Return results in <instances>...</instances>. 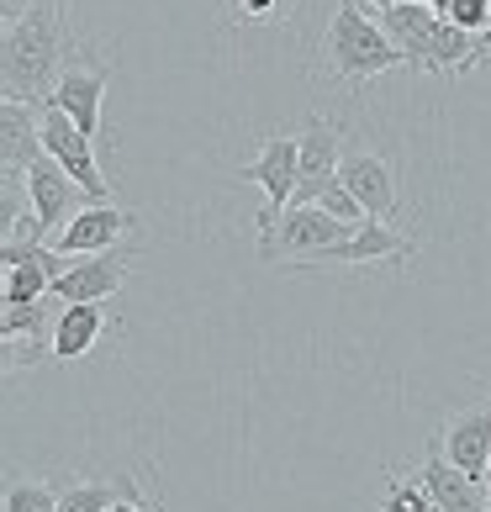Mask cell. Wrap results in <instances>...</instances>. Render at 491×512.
Masks as SVG:
<instances>
[{
    "mask_svg": "<svg viewBox=\"0 0 491 512\" xmlns=\"http://www.w3.org/2000/svg\"><path fill=\"white\" fill-rule=\"evenodd\" d=\"M74 37H69V0H32L16 11L0 37V90L6 101L43 106L64 74Z\"/></svg>",
    "mask_w": 491,
    "mask_h": 512,
    "instance_id": "1",
    "label": "cell"
},
{
    "mask_svg": "<svg viewBox=\"0 0 491 512\" xmlns=\"http://www.w3.org/2000/svg\"><path fill=\"white\" fill-rule=\"evenodd\" d=\"M407 53L391 43V32L381 27V16H370L365 6L354 0H338L323 37H317V53H312V80L328 85V90H360L381 74L402 69Z\"/></svg>",
    "mask_w": 491,
    "mask_h": 512,
    "instance_id": "2",
    "label": "cell"
},
{
    "mask_svg": "<svg viewBox=\"0 0 491 512\" xmlns=\"http://www.w3.org/2000/svg\"><path fill=\"white\" fill-rule=\"evenodd\" d=\"M381 27L391 32V43L407 53V64L423 69V74H449V80H460V74H470L476 64L491 59V48L476 32L455 27L449 16L433 11L428 0H396L381 16Z\"/></svg>",
    "mask_w": 491,
    "mask_h": 512,
    "instance_id": "3",
    "label": "cell"
},
{
    "mask_svg": "<svg viewBox=\"0 0 491 512\" xmlns=\"http://www.w3.org/2000/svg\"><path fill=\"white\" fill-rule=\"evenodd\" d=\"M106 90H111V59L96 48H85V43H74L69 48V59H64V74H59V85H53V106L69 111V122L85 132V138H96L106 143L111 132L101 122V106H106Z\"/></svg>",
    "mask_w": 491,
    "mask_h": 512,
    "instance_id": "4",
    "label": "cell"
},
{
    "mask_svg": "<svg viewBox=\"0 0 491 512\" xmlns=\"http://www.w3.org/2000/svg\"><path fill=\"white\" fill-rule=\"evenodd\" d=\"M360 222H344V217H333L328 206H317V201H291L286 206V217H280L270 233H259L254 243V254L264 264H291V259H312L317 249H328V243L338 238H349Z\"/></svg>",
    "mask_w": 491,
    "mask_h": 512,
    "instance_id": "5",
    "label": "cell"
},
{
    "mask_svg": "<svg viewBox=\"0 0 491 512\" xmlns=\"http://www.w3.org/2000/svg\"><path fill=\"white\" fill-rule=\"evenodd\" d=\"M238 180H249L264 191V206L254 217V233H270V227L286 217V206L296 201V185H301V143L291 132H275V138H264V148L238 164Z\"/></svg>",
    "mask_w": 491,
    "mask_h": 512,
    "instance_id": "6",
    "label": "cell"
},
{
    "mask_svg": "<svg viewBox=\"0 0 491 512\" xmlns=\"http://www.w3.org/2000/svg\"><path fill=\"white\" fill-rule=\"evenodd\" d=\"M412 254H418V238L396 233V227L381 222V217H365L349 238H338V243H328V249H317L312 259L280 264V270H333V264H391V270H407Z\"/></svg>",
    "mask_w": 491,
    "mask_h": 512,
    "instance_id": "7",
    "label": "cell"
},
{
    "mask_svg": "<svg viewBox=\"0 0 491 512\" xmlns=\"http://www.w3.org/2000/svg\"><path fill=\"white\" fill-rule=\"evenodd\" d=\"M43 154L59 159L69 175L80 180V191L90 201H111V185H106L101 159H96V138H85V132L69 122V111H59L53 101H43Z\"/></svg>",
    "mask_w": 491,
    "mask_h": 512,
    "instance_id": "8",
    "label": "cell"
},
{
    "mask_svg": "<svg viewBox=\"0 0 491 512\" xmlns=\"http://www.w3.org/2000/svg\"><path fill=\"white\" fill-rule=\"evenodd\" d=\"M338 180L349 185V191H354V201H360L370 217L391 222L396 212H402V180H396V164L381 154V148H365V143L344 148V164H338Z\"/></svg>",
    "mask_w": 491,
    "mask_h": 512,
    "instance_id": "9",
    "label": "cell"
},
{
    "mask_svg": "<svg viewBox=\"0 0 491 512\" xmlns=\"http://www.w3.org/2000/svg\"><path fill=\"white\" fill-rule=\"evenodd\" d=\"M418 481H423V491L444 512H491V481L470 476V470H460L455 460H449L444 444H439V433L428 439L423 460H418Z\"/></svg>",
    "mask_w": 491,
    "mask_h": 512,
    "instance_id": "10",
    "label": "cell"
},
{
    "mask_svg": "<svg viewBox=\"0 0 491 512\" xmlns=\"http://www.w3.org/2000/svg\"><path fill=\"white\" fill-rule=\"evenodd\" d=\"M138 233V212L127 206H111V201H85L80 212L69 217V227L53 238V249L80 259V254H106V249H122V238Z\"/></svg>",
    "mask_w": 491,
    "mask_h": 512,
    "instance_id": "11",
    "label": "cell"
},
{
    "mask_svg": "<svg viewBox=\"0 0 491 512\" xmlns=\"http://www.w3.org/2000/svg\"><path fill=\"white\" fill-rule=\"evenodd\" d=\"M27 196H32V217H37V227H43V238H59L69 227V217L90 201L80 191V180H74L59 159H48V154L27 169Z\"/></svg>",
    "mask_w": 491,
    "mask_h": 512,
    "instance_id": "12",
    "label": "cell"
},
{
    "mask_svg": "<svg viewBox=\"0 0 491 512\" xmlns=\"http://www.w3.org/2000/svg\"><path fill=\"white\" fill-rule=\"evenodd\" d=\"M132 275V249H106V254H80L53 275L59 301H111Z\"/></svg>",
    "mask_w": 491,
    "mask_h": 512,
    "instance_id": "13",
    "label": "cell"
},
{
    "mask_svg": "<svg viewBox=\"0 0 491 512\" xmlns=\"http://www.w3.org/2000/svg\"><path fill=\"white\" fill-rule=\"evenodd\" d=\"M296 143H301V185H296V201H312L317 185L338 180V164H344V148H349V143H344V122L323 117V111H307V117H301Z\"/></svg>",
    "mask_w": 491,
    "mask_h": 512,
    "instance_id": "14",
    "label": "cell"
},
{
    "mask_svg": "<svg viewBox=\"0 0 491 512\" xmlns=\"http://www.w3.org/2000/svg\"><path fill=\"white\" fill-rule=\"evenodd\" d=\"M439 444H444V454H449L460 470H470V476L486 481V470H491V402L455 412V417L439 428Z\"/></svg>",
    "mask_w": 491,
    "mask_h": 512,
    "instance_id": "15",
    "label": "cell"
},
{
    "mask_svg": "<svg viewBox=\"0 0 491 512\" xmlns=\"http://www.w3.org/2000/svg\"><path fill=\"white\" fill-rule=\"evenodd\" d=\"M37 159H43V106L6 101L0 106V164L27 175Z\"/></svg>",
    "mask_w": 491,
    "mask_h": 512,
    "instance_id": "16",
    "label": "cell"
},
{
    "mask_svg": "<svg viewBox=\"0 0 491 512\" xmlns=\"http://www.w3.org/2000/svg\"><path fill=\"white\" fill-rule=\"evenodd\" d=\"M106 333V301H59L53 317V359H85Z\"/></svg>",
    "mask_w": 491,
    "mask_h": 512,
    "instance_id": "17",
    "label": "cell"
},
{
    "mask_svg": "<svg viewBox=\"0 0 491 512\" xmlns=\"http://www.w3.org/2000/svg\"><path fill=\"white\" fill-rule=\"evenodd\" d=\"M233 27H286L296 22L301 0H222Z\"/></svg>",
    "mask_w": 491,
    "mask_h": 512,
    "instance_id": "18",
    "label": "cell"
},
{
    "mask_svg": "<svg viewBox=\"0 0 491 512\" xmlns=\"http://www.w3.org/2000/svg\"><path fill=\"white\" fill-rule=\"evenodd\" d=\"M127 476H111V481H69L59 491V512H106L111 502L122 497Z\"/></svg>",
    "mask_w": 491,
    "mask_h": 512,
    "instance_id": "19",
    "label": "cell"
},
{
    "mask_svg": "<svg viewBox=\"0 0 491 512\" xmlns=\"http://www.w3.org/2000/svg\"><path fill=\"white\" fill-rule=\"evenodd\" d=\"M27 217H32L27 175H22V169H0V238H11Z\"/></svg>",
    "mask_w": 491,
    "mask_h": 512,
    "instance_id": "20",
    "label": "cell"
},
{
    "mask_svg": "<svg viewBox=\"0 0 491 512\" xmlns=\"http://www.w3.org/2000/svg\"><path fill=\"white\" fill-rule=\"evenodd\" d=\"M381 512H444V507L423 491V481H402L396 470H386V497H381Z\"/></svg>",
    "mask_w": 491,
    "mask_h": 512,
    "instance_id": "21",
    "label": "cell"
},
{
    "mask_svg": "<svg viewBox=\"0 0 491 512\" xmlns=\"http://www.w3.org/2000/svg\"><path fill=\"white\" fill-rule=\"evenodd\" d=\"M0 512H59V491L48 481H11Z\"/></svg>",
    "mask_w": 491,
    "mask_h": 512,
    "instance_id": "22",
    "label": "cell"
},
{
    "mask_svg": "<svg viewBox=\"0 0 491 512\" xmlns=\"http://www.w3.org/2000/svg\"><path fill=\"white\" fill-rule=\"evenodd\" d=\"M312 201H317V206H328V212H333V217H344V222H365V217H370L365 206L354 201V191H349L344 180H328V185H317V196H312Z\"/></svg>",
    "mask_w": 491,
    "mask_h": 512,
    "instance_id": "23",
    "label": "cell"
},
{
    "mask_svg": "<svg viewBox=\"0 0 491 512\" xmlns=\"http://www.w3.org/2000/svg\"><path fill=\"white\" fill-rule=\"evenodd\" d=\"M143 481H148V465L127 470V486H122V497L111 502L106 512H159V497H143Z\"/></svg>",
    "mask_w": 491,
    "mask_h": 512,
    "instance_id": "24",
    "label": "cell"
},
{
    "mask_svg": "<svg viewBox=\"0 0 491 512\" xmlns=\"http://www.w3.org/2000/svg\"><path fill=\"white\" fill-rule=\"evenodd\" d=\"M354 6H365V11H370V16H386V11H391V6H396V0H354Z\"/></svg>",
    "mask_w": 491,
    "mask_h": 512,
    "instance_id": "25",
    "label": "cell"
},
{
    "mask_svg": "<svg viewBox=\"0 0 491 512\" xmlns=\"http://www.w3.org/2000/svg\"><path fill=\"white\" fill-rule=\"evenodd\" d=\"M27 6H32V0H6V22H11L16 11H27Z\"/></svg>",
    "mask_w": 491,
    "mask_h": 512,
    "instance_id": "26",
    "label": "cell"
},
{
    "mask_svg": "<svg viewBox=\"0 0 491 512\" xmlns=\"http://www.w3.org/2000/svg\"><path fill=\"white\" fill-rule=\"evenodd\" d=\"M486 481H491V470H486Z\"/></svg>",
    "mask_w": 491,
    "mask_h": 512,
    "instance_id": "27",
    "label": "cell"
}]
</instances>
